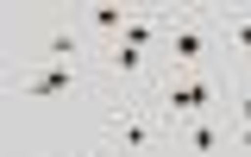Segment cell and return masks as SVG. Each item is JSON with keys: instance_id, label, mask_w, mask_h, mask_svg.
<instances>
[{"instance_id": "1", "label": "cell", "mask_w": 251, "mask_h": 157, "mask_svg": "<svg viewBox=\"0 0 251 157\" xmlns=\"http://www.w3.org/2000/svg\"><path fill=\"white\" fill-rule=\"evenodd\" d=\"M100 138L120 157H157V145H170V120L157 113L151 94H107Z\"/></svg>"}, {"instance_id": "2", "label": "cell", "mask_w": 251, "mask_h": 157, "mask_svg": "<svg viewBox=\"0 0 251 157\" xmlns=\"http://www.w3.org/2000/svg\"><path fill=\"white\" fill-rule=\"evenodd\" d=\"M25 63H100V51H94V38L82 31V19L69 13V19H44V26L31 31Z\"/></svg>"}, {"instance_id": "3", "label": "cell", "mask_w": 251, "mask_h": 157, "mask_svg": "<svg viewBox=\"0 0 251 157\" xmlns=\"http://www.w3.org/2000/svg\"><path fill=\"white\" fill-rule=\"evenodd\" d=\"M214 38H220V19L214 13H176V26H170V69H201L207 63V51H214Z\"/></svg>"}, {"instance_id": "4", "label": "cell", "mask_w": 251, "mask_h": 157, "mask_svg": "<svg viewBox=\"0 0 251 157\" xmlns=\"http://www.w3.org/2000/svg\"><path fill=\"white\" fill-rule=\"evenodd\" d=\"M82 82H100V63H25V101H50V94H69Z\"/></svg>"}, {"instance_id": "5", "label": "cell", "mask_w": 251, "mask_h": 157, "mask_svg": "<svg viewBox=\"0 0 251 157\" xmlns=\"http://www.w3.org/2000/svg\"><path fill=\"white\" fill-rule=\"evenodd\" d=\"M176 145H188L195 157H220L226 151V113H201V120H182L176 132H170Z\"/></svg>"}, {"instance_id": "6", "label": "cell", "mask_w": 251, "mask_h": 157, "mask_svg": "<svg viewBox=\"0 0 251 157\" xmlns=\"http://www.w3.org/2000/svg\"><path fill=\"white\" fill-rule=\"evenodd\" d=\"M75 19H82V31H88V38H107V44H120V38H126V26H132V6H107V0H100V6H82ZM107 44H100V51H107Z\"/></svg>"}, {"instance_id": "7", "label": "cell", "mask_w": 251, "mask_h": 157, "mask_svg": "<svg viewBox=\"0 0 251 157\" xmlns=\"http://www.w3.org/2000/svg\"><path fill=\"white\" fill-rule=\"evenodd\" d=\"M220 38H232V44L251 57V13H232V19H220Z\"/></svg>"}, {"instance_id": "8", "label": "cell", "mask_w": 251, "mask_h": 157, "mask_svg": "<svg viewBox=\"0 0 251 157\" xmlns=\"http://www.w3.org/2000/svg\"><path fill=\"white\" fill-rule=\"evenodd\" d=\"M75 157H120V151H113V145L100 138V145H88V151H75Z\"/></svg>"}]
</instances>
